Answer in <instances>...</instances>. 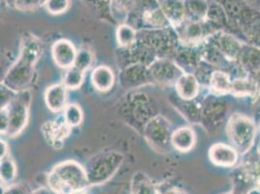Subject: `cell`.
<instances>
[{
    "mask_svg": "<svg viewBox=\"0 0 260 194\" xmlns=\"http://www.w3.org/2000/svg\"><path fill=\"white\" fill-rule=\"evenodd\" d=\"M42 42L32 34L23 37L22 51L17 61L12 65L1 84L15 92L27 90L32 85L35 74V65L42 54Z\"/></svg>",
    "mask_w": 260,
    "mask_h": 194,
    "instance_id": "obj_1",
    "label": "cell"
},
{
    "mask_svg": "<svg viewBox=\"0 0 260 194\" xmlns=\"http://www.w3.org/2000/svg\"><path fill=\"white\" fill-rule=\"evenodd\" d=\"M48 187L55 194H76L86 191L90 183L84 166L74 160L55 165L47 177Z\"/></svg>",
    "mask_w": 260,
    "mask_h": 194,
    "instance_id": "obj_2",
    "label": "cell"
},
{
    "mask_svg": "<svg viewBox=\"0 0 260 194\" xmlns=\"http://www.w3.org/2000/svg\"><path fill=\"white\" fill-rule=\"evenodd\" d=\"M126 23L139 30L162 29L171 26L157 0H136Z\"/></svg>",
    "mask_w": 260,
    "mask_h": 194,
    "instance_id": "obj_3",
    "label": "cell"
},
{
    "mask_svg": "<svg viewBox=\"0 0 260 194\" xmlns=\"http://www.w3.org/2000/svg\"><path fill=\"white\" fill-rule=\"evenodd\" d=\"M123 160V155L115 151H100L91 156L84 166L90 185L107 183L118 172Z\"/></svg>",
    "mask_w": 260,
    "mask_h": 194,
    "instance_id": "obj_4",
    "label": "cell"
},
{
    "mask_svg": "<svg viewBox=\"0 0 260 194\" xmlns=\"http://www.w3.org/2000/svg\"><path fill=\"white\" fill-rule=\"evenodd\" d=\"M31 93L29 90L18 92L11 102L4 107L9 118V126L5 133L9 137L19 135L25 127L28 119ZM2 109V108H1Z\"/></svg>",
    "mask_w": 260,
    "mask_h": 194,
    "instance_id": "obj_5",
    "label": "cell"
},
{
    "mask_svg": "<svg viewBox=\"0 0 260 194\" xmlns=\"http://www.w3.org/2000/svg\"><path fill=\"white\" fill-rule=\"evenodd\" d=\"M172 130L170 122L162 116L152 118L145 126L144 135L156 151H167L171 144Z\"/></svg>",
    "mask_w": 260,
    "mask_h": 194,
    "instance_id": "obj_6",
    "label": "cell"
},
{
    "mask_svg": "<svg viewBox=\"0 0 260 194\" xmlns=\"http://www.w3.org/2000/svg\"><path fill=\"white\" fill-rule=\"evenodd\" d=\"M228 133L231 141L241 152L248 151L254 138V125L250 119L236 115L228 122Z\"/></svg>",
    "mask_w": 260,
    "mask_h": 194,
    "instance_id": "obj_7",
    "label": "cell"
},
{
    "mask_svg": "<svg viewBox=\"0 0 260 194\" xmlns=\"http://www.w3.org/2000/svg\"><path fill=\"white\" fill-rule=\"evenodd\" d=\"M184 71L173 60L168 58H157L148 66L150 83L160 86L176 85Z\"/></svg>",
    "mask_w": 260,
    "mask_h": 194,
    "instance_id": "obj_8",
    "label": "cell"
},
{
    "mask_svg": "<svg viewBox=\"0 0 260 194\" xmlns=\"http://www.w3.org/2000/svg\"><path fill=\"white\" fill-rule=\"evenodd\" d=\"M175 30L179 37V41L182 43H198L206 35L215 33L213 27L206 22H187L184 21L182 24L175 27Z\"/></svg>",
    "mask_w": 260,
    "mask_h": 194,
    "instance_id": "obj_9",
    "label": "cell"
},
{
    "mask_svg": "<svg viewBox=\"0 0 260 194\" xmlns=\"http://www.w3.org/2000/svg\"><path fill=\"white\" fill-rule=\"evenodd\" d=\"M207 41L212 43L225 57L230 59H239L243 46L231 34L219 30L210 34Z\"/></svg>",
    "mask_w": 260,
    "mask_h": 194,
    "instance_id": "obj_10",
    "label": "cell"
},
{
    "mask_svg": "<svg viewBox=\"0 0 260 194\" xmlns=\"http://www.w3.org/2000/svg\"><path fill=\"white\" fill-rule=\"evenodd\" d=\"M71 128L64 119L46 121L42 125V132L46 141L55 149L62 147L65 139L70 135Z\"/></svg>",
    "mask_w": 260,
    "mask_h": 194,
    "instance_id": "obj_11",
    "label": "cell"
},
{
    "mask_svg": "<svg viewBox=\"0 0 260 194\" xmlns=\"http://www.w3.org/2000/svg\"><path fill=\"white\" fill-rule=\"evenodd\" d=\"M77 54L74 45L68 40H58L53 45L52 54L54 63L60 68L69 69L75 64Z\"/></svg>",
    "mask_w": 260,
    "mask_h": 194,
    "instance_id": "obj_12",
    "label": "cell"
},
{
    "mask_svg": "<svg viewBox=\"0 0 260 194\" xmlns=\"http://www.w3.org/2000/svg\"><path fill=\"white\" fill-rule=\"evenodd\" d=\"M120 83L124 87L143 86L150 83L148 66L143 63L130 65L121 72Z\"/></svg>",
    "mask_w": 260,
    "mask_h": 194,
    "instance_id": "obj_13",
    "label": "cell"
},
{
    "mask_svg": "<svg viewBox=\"0 0 260 194\" xmlns=\"http://www.w3.org/2000/svg\"><path fill=\"white\" fill-rule=\"evenodd\" d=\"M167 21L174 28L185 21L184 0H157Z\"/></svg>",
    "mask_w": 260,
    "mask_h": 194,
    "instance_id": "obj_14",
    "label": "cell"
},
{
    "mask_svg": "<svg viewBox=\"0 0 260 194\" xmlns=\"http://www.w3.org/2000/svg\"><path fill=\"white\" fill-rule=\"evenodd\" d=\"M211 161L219 167H231L237 161V153L224 144H215L209 151Z\"/></svg>",
    "mask_w": 260,
    "mask_h": 194,
    "instance_id": "obj_15",
    "label": "cell"
},
{
    "mask_svg": "<svg viewBox=\"0 0 260 194\" xmlns=\"http://www.w3.org/2000/svg\"><path fill=\"white\" fill-rule=\"evenodd\" d=\"M226 106L225 103L219 100L207 101L205 108L203 110V119L206 121L209 128H217L220 126L225 117Z\"/></svg>",
    "mask_w": 260,
    "mask_h": 194,
    "instance_id": "obj_16",
    "label": "cell"
},
{
    "mask_svg": "<svg viewBox=\"0 0 260 194\" xmlns=\"http://www.w3.org/2000/svg\"><path fill=\"white\" fill-rule=\"evenodd\" d=\"M67 88L63 84H57L50 86L45 93V101L47 107L53 113H58L66 107Z\"/></svg>",
    "mask_w": 260,
    "mask_h": 194,
    "instance_id": "obj_17",
    "label": "cell"
},
{
    "mask_svg": "<svg viewBox=\"0 0 260 194\" xmlns=\"http://www.w3.org/2000/svg\"><path fill=\"white\" fill-rule=\"evenodd\" d=\"M176 90L178 95L183 100H192L197 96L199 91V84L196 77L190 73H184L176 83Z\"/></svg>",
    "mask_w": 260,
    "mask_h": 194,
    "instance_id": "obj_18",
    "label": "cell"
},
{
    "mask_svg": "<svg viewBox=\"0 0 260 194\" xmlns=\"http://www.w3.org/2000/svg\"><path fill=\"white\" fill-rule=\"evenodd\" d=\"M135 4L136 0H111L110 15L113 22L119 25L126 23Z\"/></svg>",
    "mask_w": 260,
    "mask_h": 194,
    "instance_id": "obj_19",
    "label": "cell"
},
{
    "mask_svg": "<svg viewBox=\"0 0 260 194\" xmlns=\"http://www.w3.org/2000/svg\"><path fill=\"white\" fill-rule=\"evenodd\" d=\"M114 82H115L114 72L106 65L98 66L91 73V83L98 91H101V92L108 91L112 88Z\"/></svg>",
    "mask_w": 260,
    "mask_h": 194,
    "instance_id": "obj_20",
    "label": "cell"
},
{
    "mask_svg": "<svg viewBox=\"0 0 260 194\" xmlns=\"http://www.w3.org/2000/svg\"><path fill=\"white\" fill-rule=\"evenodd\" d=\"M185 21L200 22L206 20L209 0H184Z\"/></svg>",
    "mask_w": 260,
    "mask_h": 194,
    "instance_id": "obj_21",
    "label": "cell"
},
{
    "mask_svg": "<svg viewBox=\"0 0 260 194\" xmlns=\"http://www.w3.org/2000/svg\"><path fill=\"white\" fill-rule=\"evenodd\" d=\"M195 144V133L190 127H181L175 130L171 136V145L177 151H190Z\"/></svg>",
    "mask_w": 260,
    "mask_h": 194,
    "instance_id": "obj_22",
    "label": "cell"
},
{
    "mask_svg": "<svg viewBox=\"0 0 260 194\" xmlns=\"http://www.w3.org/2000/svg\"><path fill=\"white\" fill-rule=\"evenodd\" d=\"M130 192L132 194H158L155 183L146 173L136 172L130 183Z\"/></svg>",
    "mask_w": 260,
    "mask_h": 194,
    "instance_id": "obj_23",
    "label": "cell"
},
{
    "mask_svg": "<svg viewBox=\"0 0 260 194\" xmlns=\"http://www.w3.org/2000/svg\"><path fill=\"white\" fill-rule=\"evenodd\" d=\"M17 176V166L11 156L7 154L1 158L0 178L4 185H10Z\"/></svg>",
    "mask_w": 260,
    "mask_h": 194,
    "instance_id": "obj_24",
    "label": "cell"
},
{
    "mask_svg": "<svg viewBox=\"0 0 260 194\" xmlns=\"http://www.w3.org/2000/svg\"><path fill=\"white\" fill-rule=\"evenodd\" d=\"M137 33V30L129 24H120L117 29V41L120 47L129 48L136 43Z\"/></svg>",
    "mask_w": 260,
    "mask_h": 194,
    "instance_id": "obj_25",
    "label": "cell"
},
{
    "mask_svg": "<svg viewBox=\"0 0 260 194\" xmlns=\"http://www.w3.org/2000/svg\"><path fill=\"white\" fill-rule=\"evenodd\" d=\"M212 89L217 93H225L232 90L233 83L230 82L228 74L221 71H215L210 77Z\"/></svg>",
    "mask_w": 260,
    "mask_h": 194,
    "instance_id": "obj_26",
    "label": "cell"
},
{
    "mask_svg": "<svg viewBox=\"0 0 260 194\" xmlns=\"http://www.w3.org/2000/svg\"><path fill=\"white\" fill-rule=\"evenodd\" d=\"M242 64L251 69L260 67V50L250 47H243L241 54L239 56Z\"/></svg>",
    "mask_w": 260,
    "mask_h": 194,
    "instance_id": "obj_27",
    "label": "cell"
},
{
    "mask_svg": "<svg viewBox=\"0 0 260 194\" xmlns=\"http://www.w3.org/2000/svg\"><path fill=\"white\" fill-rule=\"evenodd\" d=\"M66 73L63 77V85L68 89L75 90L82 86L84 81V74L85 72L79 69L76 66H72L69 69H66Z\"/></svg>",
    "mask_w": 260,
    "mask_h": 194,
    "instance_id": "obj_28",
    "label": "cell"
},
{
    "mask_svg": "<svg viewBox=\"0 0 260 194\" xmlns=\"http://www.w3.org/2000/svg\"><path fill=\"white\" fill-rule=\"evenodd\" d=\"M8 7L21 12H31L44 6L47 0H5Z\"/></svg>",
    "mask_w": 260,
    "mask_h": 194,
    "instance_id": "obj_29",
    "label": "cell"
},
{
    "mask_svg": "<svg viewBox=\"0 0 260 194\" xmlns=\"http://www.w3.org/2000/svg\"><path fill=\"white\" fill-rule=\"evenodd\" d=\"M63 119L70 127L79 126L83 121V111L77 104H68L63 110Z\"/></svg>",
    "mask_w": 260,
    "mask_h": 194,
    "instance_id": "obj_30",
    "label": "cell"
},
{
    "mask_svg": "<svg viewBox=\"0 0 260 194\" xmlns=\"http://www.w3.org/2000/svg\"><path fill=\"white\" fill-rule=\"evenodd\" d=\"M242 33L249 39V42L260 48V15L248 25L243 27Z\"/></svg>",
    "mask_w": 260,
    "mask_h": 194,
    "instance_id": "obj_31",
    "label": "cell"
},
{
    "mask_svg": "<svg viewBox=\"0 0 260 194\" xmlns=\"http://www.w3.org/2000/svg\"><path fill=\"white\" fill-rule=\"evenodd\" d=\"M92 62H93V55L90 51H88L87 49H82V50L78 51L76 61H75L74 66H76L82 71L86 72L87 69L90 68Z\"/></svg>",
    "mask_w": 260,
    "mask_h": 194,
    "instance_id": "obj_32",
    "label": "cell"
},
{
    "mask_svg": "<svg viewBox=\"0 0 260 194\" xmlns=\"http://www.w3.org/2000/svg\"><path fill=\"white\" fill-rule=\"evenodd\" d=\"M70 3V0H47L45 7L52 15H60L69 9Z\"/></svg>",
    "mask_w": 260,
    "mask_h": 194,
    "instance_id": "obj_33",
    "label": "cell"
},
{
    "mask_svg": "<svg viewBox=\"0 0 260 194\" xmlns=\"http://www.w3.org/2000/svg\"><path fill=\"white\" fill-rule=\"evenodd\" d=\"M94 11L111 18L110 15V1L111 0H84Z\"/></svg>",
    "mask_w": 260,
    "mask_h": 194,
    "instance_id": "obj_34",
    "label": "cell"
},
{
    "mask_svg": "<svg viewBox=\"0 0 260 194\" xmlns=\"http://www.w3.org/2000/svg\"><path fill=\"white\" fill-rule=\"evenodd\" d=\"M232 90L237 94H248L255 90V85L250 81L238 80L233 83Z\"/></svg>",
    "mask_w": 260,
    "mask_h": 194,
    "instance_id": "obj_35",
    "label": "cell"
},
{
    "mask_svg": "<svg viewBox=\"0 0 260 194\" xmlns=\"http://www.w3.org/2000/svg\"><path fill=\"white\" fill-rule=\"evenodd\" d=\"M31 192L28 185L24 183H12L4 188L2 194H31Z\"/></svg>",
    "mask_w": 260,
    "mask_h": 194,
    "instance_id": "obj_36",
    "label": "cell"
},
{
    "mask_svg": "<svg viewBox=\"0 0 260 194\" xmlns=\"http://www.w3.org/2000/svg\"><path fill=\"white\" fill-rule=\"evenodd\" d=\"M18 92H15L14 90L10 89L9 87L1 84V108L6 107L12 100L15 98Z\"/></svg>",
    "mask_w": 260,
    "mask_h": 194,
    "instance_id": "obj_37",
    "label": "cell"
},
{
    "mask_svg": "<svg viewBox=\"0 0 260 194\" xmlns=\"http://www.w3.org/2000/svg\"><path fill=\"white\" fill-rule=\"evenodd\" d=\"M9 126V118L7 111L4 108L1 109V122H0V130H1V134H5L8 130Z\"/></svg>",
    "mask_w": 260,
    "mask_h": 194,
    "instance_id": "obj_38",
    "label": "cell"
},
{
    "mask_svg": "<svg viewBox=\"0 0 260 194\" xmlns=\"http://www.w3.org/2000/svg\"><path fill=\"white\" fill-rule=\"evenodd\" d=\"M0 151H1V154H0L1 158L8 154V145L3 140H1L0 142Z\"/></svg>",
    "mask_w": 260,
    "mask_h": 194,
    "instance_id": "obj_39",
    "label": "cell"
},
{
    "mask_svg": "<svg viewBox=\"0 0 260 194\" xmlns=\"http://www.w3.org/2000/svg\"><path fill=\"white\" fill-rule=\"evenodd\" d=\"M161 194H187L184 190L176 188V187H171V188H167L165 190H163Z\"/></svg>",
    "mask_w": 260,
    "mask_h": 194,
    "instance_id": "obj_40",
    "label": "cell"
},
{
    "mask_svg": "<svg viewBox=\"0 0 260 194\" xmlns=\"http://www.w3.org/2000/svg\"><path fill=\"white\" fill-rule=\"evenodd\" d=\"M31 194H55L53 190H51L49 187H40L36 190H33Z\"/></svg>",
    "mask_w": 260,
    "mask_h": 194,
    "instance_id": "obj_41",
    "label": "cell"
},
{
    "mask_svg": "<svg viewBox=\"0 0 260 194\" xmlns=\"http://www.w3.org/2000/svg\"><path fill=\"white\" fill-rule=\"evenodd\" d=\"M245 1L260 11V0H245Z\"/></svg>",
    "mask_w": 260,
    "mask_h": 194,
    "instance_id": "obj_42",
    "label": "cell"
},
{
    "mask_svg": "<svg viewBox=\"0 0 260 194\" xmlns=\"http://www.w3.org/2000/svg\"><path fill=\"white\" fill-rule=\"evenodd\" d=\"M249 194H260L259 188H256V189H252L251 191H249Z\"/></svg>",
    "mask_w": 260,
    "mask_h": 194,
    "instance_id": "obj_43",
    "label": "cell"
},
{
    "mask_svg": "<svg viewBox=\"0 0 260 194\" xmlns=\"http://www.w3.org/2000/svg\"><path fill=\"white\" fill-rule=\"evenodd\" d=\"M119 194H132L131 193V192H130V190L129 191H128V190H122V191H121V192H120V193Z\"/></svg>",
    "mask_w": 260,
    "mask_h": 194,
    "instance_id": "obj_44",
    "label": "cell"
},
{
    "mask_svg": "<svg viewBox=\"0 0 260 194\" xmlns=\"http://www.w3.org/2000/svg\"><path fill=\"white\" fill-rule=\"evenodd\" d=\"M76 194H90V193H88V192H87V190H86V191H83V192H79V193H76Z\"/></svg>",
    "mask_w": 260,
    "mask_h": 194,
    "instance_id": "obj_45",
    "label": "cell"
},
{
    "mask_svg": "<svg viewBox=\"0 0 260 194\" xmlns=\"http://www.w3.org/2000/svg\"><path fill=\"white\" fill-rule=\"evenodd\" d=\"M230 194H241V193H239V192H237V191H236V192H233V193H230Z\"/></svg>",
    "mask_w": 260,
    "mask_h": 194,
    "instance_id": "obj_46",
    "label": "cell"
}]
</instances>
